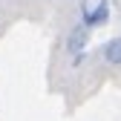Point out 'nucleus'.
Returning <instances> with one entry per match:
<instances>
[{"label":"nucleus","mask_w":121,"mask_h":121,"mask_svg":"<svg viewBox=\"0 0 121 121\" xmlns=\"http://www.w3.org/2000/svg\"><path fill=\"white\" fill-rule=\"evenodd\" d=\"M110 20V0H81V26L98 29Z\"/></svg>","instance_id":"1"},{"label":"nucleus","mask_w":121,"mask_h":121,"mask_svg":"<svg viewBox=\"0 0 121 121\" xmlns=\"http://www.w3.org/2000/svg\"><path fill=\"white\" fill-rule=\"evenodd\" d=\"M86 43H89V29L78 23V26L66 35V49L72 52V58H75V55H86Z\"/></svg>","instance_id":"2"},{"label":"nucleus","mask_w":121,"mask_h":121,"mask_svg":"<svg viewBox=\"0 0 121 121\" xmlns=\"http://www.w3.org/2000/svg\"><path fill=\"white\" fill-rule=\"evenodd\" d=\"M101 58L107 60L110 66H121V38H110L101 46Z\"/></svg>","instance_id":"3"}]
</instances>
